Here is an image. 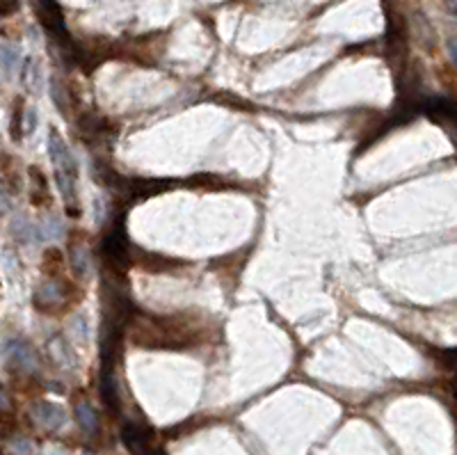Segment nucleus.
Returning <instances> with one entry per match:
<instances>
[{
	"label": "nucleus",
	"instance_id": "obj_1",
	"mask_svg": "<svg viewBox=\"0 0 457 455\" xmlns=\"http://www.w3.org/2000/svg\"><path fill=\"white\" fill-rule=\"evenodd\" d=\"M48 154H51V158H53L55 183L62 193L64 206H67L69 215L78 218L81 215V204H78V190H76L78 165H76V158H74V154H71V149L67 147V142L55 131H51V135H48Z\"/></svg>",
	"mask_w": 457,
	"mask_h": 455
},
{
	"label": "nucleus",
	"instance_id": "obj_2",
	"mask_svg": "<svg viewBox=\"0 0 457 455\" xmlns=\"http://www.w3.org/2000/svg\"><path fill=\"white\" fill-rule=\"evenodd\" d=\"M103 254L108 257V261L114 268L124 270L128 266V261H131V243H128V238H126L124 220L112 224L110 233L103 240Z\"/></svg>",
	"mask_w": 457,
	"mask_h": 455
},
{
	"label": "nucleus",
	"instance_id": "obj_3",
	"mask_svg": "<svg viewBox=\"0 0 457 455\" xmlns=\"http://www.w3.org/2000/svg\"><path fill=\"white\" fill-rule=\"evenodd\" d=\"M71 300V284H57V282H46L39 284L37 290H34V304L37 309L46 311V314H55L62 307L60 304H67Z\"/></svg>",
	"mask_w": 457,
	"mask_h": 455
},
{
	"label": "nucleus",
	"instance_id": "obj_4",
	"mask_svg": "<svg viewBox=\"0 0 457 455\" xmlns=\"http://www.w3.org/2000/svg\"><path fill=\"white\" fill-rule=\"evenodd\" d=\"M121 439H124L126 449L135 453V455H145L147 453V442H149V435L145 428H140V425L135 423H126L124 430H121Z\"/></svg>",
	"mask_w": 457,
	"mask_h": 455
},
{
	"label": "nucleus",
	"instance_id": "obj_5",
	"mask_svg": "<svg viewBox=\"0 0 457 455\" xmlns=\"http://www.w3.org/2000/svg\"><path fill=\"white\" fill-rule=\"evenodd\" d=\"M32 414H34V419L41 423V425H46V428H60V425L64 423V412H62V408H57V405H53V403H37L34 405V410H32Z\"/></svg>",
	"mask_w": 457,
	"mask_h": 455
},
{
	"label": "nucleus",
	"instance_id": "obj_6",
	"mask_svg": "<svg viewBox=\"0 0 457 455\" xmlns=\"http://www.w3.org/2000/svg\"><path fill=\"white\" fill-rule=\"evenodd\" d=\"M30 179H32V204L34 206H48L51 204V190H48V181L41 169L30 167Z\"/></svg>",
	"mask_w": 457,
	"mask_h": 455
},
{
	"label": "nucleus",
	"instance_id": "obj_7",
	"mask_svg": "<svg viewBox=\"0 0 457 455\" xmlns=\"http://www.w3.org/2000/svg\"><path fill=\"white\" fill-rule=\"evenodd\" d=\"M425 112L437 122H455V103L448 98H427Z\"/></svg>",
	"mask_w": 457,
	"mask_h": 455
},
{
	"label": "nucleus",
	"instance_id": "obj_8",
	"mask_svg": "<svg viewBox=\"0 0 457 455\" xmlns=\"http://www.w3.org/2000/svg\"><path fill=\"white\" fill-rule=\"evenodd\" d=\"M76 421H78V425H81L85 432H94V430L98 428L96 412H94V408H92V405H87V403L76 405Z\"/></svg>",
	"mask_w": 457,
	"mask_h": 455
},
{
	"label": "nucleus",
	"instance_id": "obj_9",
	"mask_svg": "<svg viewBox=\"0 0 457 455\" xmlns=\"http://www.w3.org/2000/svg\"><path fill=\"white\" fill-rule=\"evenodd\" d=\"M10 357L17 361V364L23 366V368H30L34 364V355H32V350L25 343H12L10 346Z\"/></svg>",
	"mask_w": 457,
	"mask_h": 455
},
{
	"label": "nucleus",
	"instance_id": "obj_10",
	"mask_svg": "<svg viewBox=\"0 0 457 455\" xmlns=\"http://www.w3.org/2000/svg\"><path fill=\"white\" fill-rule=\"evenodd\" d=\"M12 138L14 140H21L23 138V101L17 98V108H14V115H12Z\"/></svg>",
	"mask_w": 457,
	"mask_h": 455
},
{
	"label": "nucleus",
	"instance_id": "obj_11",
	"mask_svg": "<svg viewBox=\"0 0 457 455\" xmlns=\"http://www.w3.org/2000/svg\"><path fill=\"white\" fill-rule=\"evenodd\" d=\"M74 270H76L78 275L87 273V259H85L83 250H74Z\"/></svg>",
	"mask_w": 457,
	"mask_h": 455
},
{
	"label": "nucleus",
	"instance_id": "obj_12",
	"mask_svg": "<svg viewBox=\"0 0 457 455\" xmlns=\"http://www.w3.org/2000/svg\"><path fill=\"white\" fill-rule=\"evenodd\" d=\"M21 7V0H0V17H10Z\"/></svg>",
	"mask_w": 457,
	"mask_h": 455
},
{
	"label": "nucleus",
	"instance_id": "obj_13",
	"mask_svg": "<svg viewBox=\"0 0 457 455\" xmlns=\"http://www.w3.org/2000/svg\"><path fill=\"white\" fill-rule=\"evenodd\" d=\"M7 414H12V403H10L7 391L0 387V416H7Z\"/></svg>",
	"mask_w": 457,
	"mask_h": 455
},
{
	"label": "nucleus",
	"instance_id": "obj_14",
	"mask_svg": "<svg viewBox=\"0 0 457 455\" xmlns=\"http://www.w3.org/2000/svg\"><path fill=\"white\" fill-rule=\"evenodd\" d=\"M10 209H12V199H10V195H7L5 186L0 183V215H5Z\"/></svg>",
	"mask_w": 457,
	"mask_h": 455
},
{
	"label": "nucleus",
	"instance_id": "obj_15",
	"mask_svg": "<svg viewBox=\"0 0 457 455\" xmlns=\"http://www.w3.org/2000/svg\"><path fill=\"white\" fill-rule=\"evenodd\" d=\"M147 455H165V453H162L160 449H156V451H149Z\"/></svg>",
	"mask_w": 457,
	"mask_h": 455
}]
</instances>
